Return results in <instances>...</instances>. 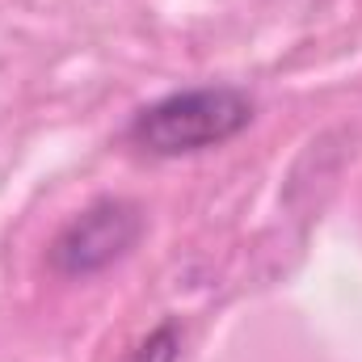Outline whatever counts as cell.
Masks as SVG:
<instances>
[{"instance_id":"cell-1","label":"cell","mask_w":362,"mask_h":362,"mask_svg":"<svg viewBox=\"0 0 362 362\" xmlns=\"http://www.w3.org/2000/svg\"><path fill=\"white\" fill-rule=\"evenodd\" d=\"M253 118L257 105L240 85H198L135 110L127 122V139L148 156L173 160L236 139L240 131L253 127Z\"/></svg>"},{"instance_id":"cell-2","label":"cell","mask_w":362,"mask_h":362,"mask_svg":"<svg viewBox=\"0 0 362 362\" xmlns=\"http://www.w3.org/2000/svg\"><path fill=\"white\" fill-rule=\"evenodd\" d=\"M144 228L148 219L135 198H97L55 232L47 262L59 278H93L122 262L144 240Z\"/></svg>"},{"instance_id":"cell-3","label":"cell","mask_w":362,"mask_h":362,"mask_svg":"<svg viewBox=\"0 0 362 362\" xmlns=\"http://www.w3.org/2000/svg\"><path fill=\"white\" fill-rule=\"evenodd\" d=\"M181 358V325L177 320H160L131 354L127 362H177Z\"/></svg>"}]
</instances>
